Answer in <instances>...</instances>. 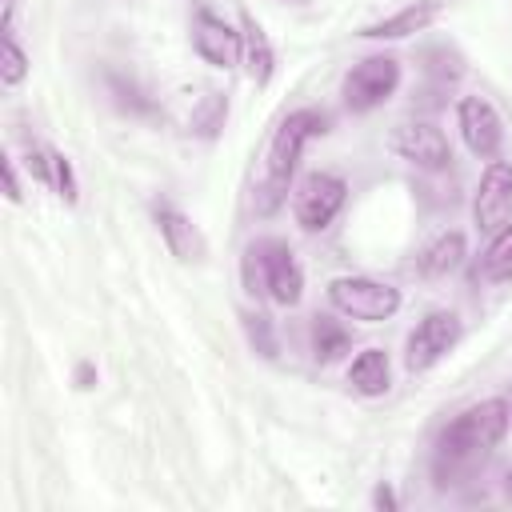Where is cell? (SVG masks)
<instances>
[{
    "label": "cell",
    "mask_w": 512,
    "mask_h": 512,
    "mask_svg": "<svg viewBox=\"0 0 512 512\" xmlns=\"http://www.w3.org/2000/svg\"><path fill=\"white\" fill-rule=\"evenodd\" d=\"M508 424H512V404L504 396L480 400V404L464 408L456 420H448L440 440H436V476H440V484L472 472L508 436Z\"/></svg>",
    "instance_id": "1"
},
{
    "label": "cell",
    "mask_w": 512,
    "mask_h": 512,
    "mask_svg": "<svg viewBox=\"0 0 512 512\" xmlns=\"http://www.w3.org/2000/svg\"><path fill=\"white\" fill-rule=\"evenodd\" d=\"M328 112L320 108H296L280 120V128L272 132V144H268V160H264V180L256 188V208L260 216H272L284 196H288V180L296 176V164L308 148V140L324 136L328 132Z\"/></svg>",
    "instance_id": "2"
},
{
    "label": "cell",
    "mask_w": 512,
    "mask_h": 512,
    "mask_svg": "<svg viewBox=\"0 0 512 512\" xmlns=\"http://www.w3.org/2000/svg\"><path fill=\"white\" fill-rule=\"evenodd\" d=\"M240 276L252 296H264L276 308H296L304 296V268H300L296 252L288 248V240H280V236L252 240L240 260Z\"/></svg>",
    "instance_id": "3"
},
{
    "label": "cell",
    "mask_w": 512,
    "mask_h": 512,
    "mask_svg": "<svg viewBox=\"0 0 512 512\" xmlns=\"http://www.w3.org/2000/svg\"><path fill=\"white\" fill-rule=\"evenodd\" d=\"M328 300H332L336 312H344L352 320H368V324L392 320L404 304L396 284H384V280H372V276H336L328 284Z\"/></svg>",
    "instance_id": "4"
},
{
    "label": "cell",
    "mask_w": 512,
    "mask_h": 512,
    "mask_svg": "<svg viewBox=\"0 0 512 512\" xmlns=\"http://www.w3.org/2000/svg\"><path fill=\"white\" fill-rule=\"evenodd\" d=\"M396 88H400V60L388 56V52H376V56H364L360 64L348 68V76L340 84V96H344L348 112H372Z\"/></svg>",
    "instance_id": "5"
},
{
    "label": "cell",
    "mask_w": 512,
    "mask_h": 512,
    "mask_svg": "<svg viewBox=\"0 0 512 512\" xmlns=\"http://www.w3.org/2000/svg\"><path fill=\"white\" fill-rule=\"evenodd\" d=\"M348 200V184L336 172H308L292 192V216L304 232H324Z\"/></svg>",
    "instance_id": "6"
},
{
    "label": "cell",
    "mask_w": 512,
    "mask_h": 512,
    "mask_svg": "<svg viewBox=\"0 0 512 512\" xmlns=\"http://www.w3.org/2000/svg\"><path fill=\"white\" fill-rule=\"evenodd\" d=\"M460 340V316L448 312V308H432L420 316V324L408 332V344H404V368L408 372H428L436 368Z\"/></svg>",
    "instance_id": "7"
},
{
    "label": "cell",
    "mask_w": 512,
    "mask_h": 512,
    "mask_svg": "<svg viewBox=\"0 0 512 512\" xmlns=\"http://www.w3.org/2000/svg\"><path fill=\"white\" fill-rule=\"evenodd\" d=\"M388 148H392L400 160H408V164H416V168H424V172H440V168H448V160H452L448 136H444L432 120H404V124H396L392 136H388Z\"/></svg>",
    "instance_id": "8"
},
{
    "label": "cell",
    "mask_w": 512,
    "mask_h": 512,
    "mask_svg": "<svg viewBox=\"0 0 512 512\" xmlns=\"http://www.w3.org/2000/svg\"><path fill=\"white\" fill-rule=\"evenodd\" d=\"M456 128H460V136H464V144H468L472 156H480V160H496L500 156L504 120L492 108V100H484V96H460V104H456Z\"/></svg>",
    "instance_id": "9"
},
{
    "label": "cell",
    "mask_w": 512,
    "mask_h": 512,
    "mask_svg": "<svg viewBox=\"0 0 512 512\" xmlns=\"http://www.w3.org/2000/svg\"><path fill=\"white\" fill-rule=\"evenodd\" d=\"M472 220L488 236L512 220V164L508 160H488L480 188L472 196Z\"/></svg>",
    "instance_id": "10"
},
{
    "label": "cell",
    "mask_w": 512,
    "mask_h": 512,
    "mask_svg": "<svg viewBox=\"0 0 512 512\" xmlns=\"http://www.w3.org/2000/svg\"><path fill=\"white\" fill-rule=\"evenodd\" d=\"M192 48H196V56L204 60V64H212V68H236L240 64V52H244V32H236L224 16H216V12H208V8H200L196 16H192Z\"/></svg>",
    "instance_id": "11"
},
{
    "label": "cell",
    "mask_w": 512,
    "mask_h": 512,
    "mask_svg": "<svg viewBox=\"0 0 512 512\" xmlns=\"http://www.w3.org/2000/svg\"><path fill=\"white\" fill-rule=\"evenodd\" d=\"M444 8H448V0H412V4H404L400 12H392V16L376 20V24H364L360 36H364V40H404V36H412V32L432 28Z\"/></svg>",
    "instance_id": "12"
},
{
    "label": "cell",
    "mask_w": 512,
    "mask_h": 512,
    "mask_svg": "<svg viewBox=\"0 0 512 512\" xmlns=\"http://www.w3.org/2000/svg\"><path fill=\"white\" fill-rule=\"evenodd\" d=\"M152 220H156V228H160V236H164V244H168V252L176 256V260H200L204 256V236H200V228L192 224V216H184L176 204H168V200H160L156 208H152Z\"/></svg>",
    "instance_id": "13"
},
{
    "label": "cell",
    "mask_w": 512,
    "mask_h": 512,
    "mask_svg": "<svg viewBox=\"0 0 512 512\" xmlns=\"http://www.w3.org/2000/svg\"><path fill=\"white\" fill-rule=\"evenodd\" d=\"M464 256H468V240H464V232H440L424 252H420V260H416V268H420V276H428V280H436V276H448V272H456L460 264H464Z\"/></svg>",
    "instance_id": "14"
},
{
    "label": "cell",
    "mask_w": 512,
    "mask_h": 512,
    "mask_svg": "<svg viewBox=\"0 0 512 512\" xmlns=\"http://www.w3.org/2000/svg\"><path fill=\"white\" fill-rule=\"evenodd\" d=\"M348 384L360 392V396H384L392 388V360L384 348H364L352 368H348Z\"/></svg>",
    "instance_id": "15"
},
{
    "label": "cell",
    "mask_w": 512,
    "mask_h": 512,
    "mask_svg": "<svg viewBox=\"0 0 512 512\" xmlns=\"http://www.w3.org/2000/svg\"><path fill=\"white\" fill-rule=\"evenodd\" d=\"M240 32H244L240 64H244V72L256 80V88H264V84L272 80V72H276V52H272V44H268L264 28H260L252 16H244V20H240Z\"/></svg>",
    "instance_id": "16"
},
{
    "label": "cell",
    "mask_w": 512,
    "mask_h": 512,
    "mask_svg": "<svg viewBox=\"0 0 512 512\" xmlns=\"http://www.w3.org/2000/svg\"><path fill=\"white\" fill-rule=\"evenodd\" d=\"M308 344H312L316 364H336V360L348 356L352 332H348L340 320H332V316H312V324H308Z\"/></svg>",
    "instance_id": "17"
},
{
    "label": "cell",
    "mask_w": 512,
    "mask_h": 512,
    "mask_svg": "<svg viewBox=\"0 0 512 512\" xmlns=\"http://www.w3.org/2000/svg\"><path fill=\"white\" fill-rule=\"evenodd\" d=\"M476 280L484 284H508L512 280V220L492 232L488 248L480 252V264H476Z\"/></svg>",
    "instance_id": "18"
},
{
    "label": "cell",
    "mask_w": 512,
    "mask_h": 512,
    "mask_svg": "<svg viewBox=\"0 0 512 512\" xmlns=\"http://www.w3.org/2000/svg\"><path fill=\"white\" fill-rule=\"evenodd\" d=\"M224 120H228V96L224 92H208L192 104V116H188V132L196 140H216L224 132Z\"/></svg>",
    "instance_id": "19"
},
{
    "label": "cell",
    "mask_w": 512,
    "mask_h": 512,
    "mask_svg": "<svg viewBox=\"0 0 512 512\" xmlns=\"http://www.w3.org/2000/svg\"><path fill=\"white\" fill-rule=\"evenodd\" d=\"M28 52L20 48V40H16V32H4V52H0V84L4 88H20L24 84V76H28Z\"/></svg>",
    "instance_id": "20"
},
{
    "label": "cell",
    "mask_w": 512,
    "mask_h": 512,
    "mask_svg": "<svg viewBox=\"0 0 512 512\" xmlns=\"http://www.w3.org/2000/svg\"><path fill=\"white\" fill-rule=\"evenodd\" d=\"M244 332H248V344L264 360H276L280 356V340H276V328H272V316L268 312H248L244 316Z\"/></svg>",
    "instance_id": "21"
},
{
    "label": "cell",
    "mask_w": 512,
    "mask_h": 512,
    "mask_svg": "<svg viewBox=\"0 0 512 512\" xmlns=\"http://www.w3.org/2000/svg\"><path fill=\"white\" fill-rule=\"evenodd\" d=\"M108 88L116 92V104L124 108V112H132V116H144V112H152V100L132 84V80H124V76H108Z\"/></svg>",
    "instance_id": "22"
},
{
    "label": "cell",
    "mask_w": 512,
    "mask_h": 512,
    "mask_svg": "<svg viewBox=\"0 0 512 512\" xmlns=\"http://www.w3.org/2000/svg\"><path fill=\"white\" fill-rule=\"evenodd\" d=\"M52 192H56L60 200H68V204H76V196H80L76 172H72L68 156H64V152H56V148H52Z\"/></svg>",
    "instance_id": "23"
},
{
    "label": "cell",
    "mask_w": 512,
    "mask_h": 512,
    "mask_svg": "<svg viewBox=\"0 0 512 512\" xmlns=\"http://www.w3.org/2000/svg\"><path fill=\"white\" fill-rule=\"evenodd\" d=\"M0 172H4V196H8L12 204H20V200H24V192H20V176H16V160H12V156H0Z\"/></svg>",
    "instance_id": "24"
},
{
    "label": "cell",
    "mask_w": 512,
    "mask_h": 512,
    "mask_svg": "<svg viewBox=\"0 0 512 512\" xmlns=\"http://www.w3.org/2000/svg\"><path fill=\"white\" fill-rule=\"evenodd\" d=\"M372 504H376V508H396V492H392L388 484H380V488L372 492Z\"/></svg>",
    "instance_id": "25"
},
{
    "label": "cell",
    "mask_w": 512,
    "mask_h": 512,
    "mask_svg": "<svg viewBox=\"0 0 512 512\" xmlns=\"http://www.w3.org/2000/svg\"><path fill=\"white\" fill-rule=\"evenodd\" d=\"M96 384V368L92 364H80L76 368V388H92Z\"/></svg>",
    "instance_id": "26"
},
{
    "label": "cell",
    "mask_w": 512,
    "mask_h": 512,
    "mask_svg": "<svg viewBox=\"0 0 512 512\" xmlns=\"http://www.w3.org/2000/svg\"><path fill=\"white\" fill-rule=\"evenodd\" d=\"M12 20H16V0H4V32H16Z\"/></svg>",
    "instance_id": "27"
},
{
    "label": "cell",
    "mask_w": 512,
    "mask_h": 512,
    "mask_svg": "<svg viewBox=\"0 0 512 512\" xmlns=\"http://www.w3.org/2000/svg\"><path fill=\"white\" fill-rule=\"evenodd\" d=\"M504 496L512 500V468H508V476H504Z\"/></svg>",
    "instance_id": "28"
},
{
    "label": "cell",
    "mask_w": 512,
    "mask_h": 512,
    "mask_svg": "<svg viewBox=\"0 0 512 512\" xmlns=\"http://www.w3.org/2000/svg\"><path fill=\"white\" fill-rule=\"evenodd\" d=\"M288 4H304V0H288Z\"/></svg>",
    "instance_id": "29"
}]
</instances>
